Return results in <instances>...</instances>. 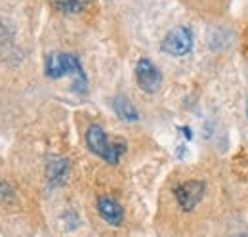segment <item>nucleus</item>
Masks as SVG:
<instances>
[{
  "label": "nucleus",
  "instance_id": "obj_9",
  "mask_svg": "<svg viewBox=\"0 0 248 237\" xmlns=\"http://www.w3.org/2000/svg\"><path fill=\"white\" fill-rule=\"evenodd\" d=\"M50 4L65 14H73V12H78L82 10V0H50Z\"/></svg>",
  "mask_w": 248,
  "mask_h": 237
},
{
  "label": "nucleus",
  "instance_id": "obj_2",
  "mask_svg": "<svg viewBox=\"0 0 248 237\" xmlns=\"http://www.w3.org/2000/svg\"><path fill=\"white\" fill-rule=\"evenodd\" d=\"M86 146L93 155L103 159L107 165H117L126 151L124 142H109L105 130L99 124H90L86 130Z\"/></svg>",
  "mask_w": 248,
  "mask_h": 237
},
{
  "label": "nucleus",
  "instance_id": "obj_3",
  "mask_svg": "<svg viewBox=\"0 0 248 237\" xmlns=\"http://www.w3.org/2000/svg\"><path fill=\"white\" fill-rule=\"evenodd\" d=\"M191 48H193V34L184 25L174 27L160 44V50L168 56H186L191 52Z\"/></svg>",
  "mask_w": 248,
  "mask_h": 237
},
{
  "label": "nucleus",
  "instance_id": "obj_4",
  "mask_svg": "<svg viewBox=\"0 0 248 237\" xmlns=\"http://www.w3.org/2000/svg\"><path fill=\"white\" fill-rule=\"evenodd\" d=\"M136 81L143 92L155 94L162 85V73L151 59L141 58L136 65Z\"/></svg>",
  "mask_w": 248,
  "mask_h": 237
},
{
  "label": "nucleus",
  "instance_id": "obj_1",
  "mask_svg": "<svg viewBox=\"0 0 248 237\" xmlns=\"http://www.w3.org/2000/svg\"><path fill=\"white\" fill-rule=\"evenodd\" d=\"M65 75L73 77V90L78 94H84L88 90V79L80 65V61L73 54L52 52L46 58V77L48 79H62Z\"/></svg>",
  "mask_w": 248,
  "mask_h": 237
},
{
  "label": "nucleus",
  "instance_id": "obj_6",
  "mask_svg": "<svg viewBox=\"0 0 248 237\" xmlns=\"http://www.w3.org/2000/svg\"><path fill=\"white\" fill-rule=\"evenodd\" d=\"M97 212L109 226H121L124 220L123 207L111 197H99L97 199Z\"/></svg>",
  "mask_w": 248,
  "mask_h": 237
},
{
  "label": "nucleus",
  "instance_id": "obj_5",
  "mask_svg": "<svg viewBox=\"0 0 248 237\" xmlns=\"http://www.w3.org/2000/svg\"><path fill=\"white\" fill-rule=\"evenodd\" d=\"M204 191H206L204 182H201V180H187V182L180 184L174 189V195H176L178 205L184 208V210H193V208L202 201Z\"/></svg>",
  "mask_w": 248,
  "mask_h": 237
},
{
  "label": "nucleus",
  "instance_id": "obj_7",
  "mask_svg": "<svg viewBox=\"0 0 248 237\" xmlns=\"http://www.w3.org/2000/svg\"><path fill=\"white\" fill-rule=\"evenodd\" d=\"M67 174H69V163H67V159H62V157L50 159V163L46 167V176H48V180L54 186H62L63 182L67 180Z\"/></svg>",
  "mask_w": 248,
  "mask_h": 237
},
{
  "label": "nucleus",
  "instance_id": "obj_8",
  "mask_svg": "<svg viewBox=\"0 0 248 237\" xmlns=\"http://www.w3.org/2000/svg\"><path fill=\"white\" fill-rule=\"evenodd\" d=\"M113 109H115L117 117L121 118V120H124V122H134V120L140 118L138 109L134 107V103L126 96H117L113 100Z\"/></svg>",
  "mask_w": 248,
  "mask_h": 237
}]
</instances>
